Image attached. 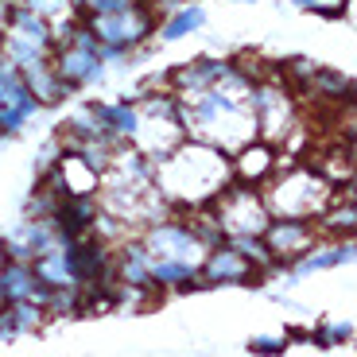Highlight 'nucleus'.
I'll return each instance as SVG.
<instances>
[{"mask_svg": "<svg viewBox=\"0 0 357 357\" xmlns=\"http://www.w3.org/2000/svg\"><path fill=\"white\" fill-rule=\"evenodd\" d=\"M82 24L93 31L98 43H113V47H125L128 51V47H136L140 39L152 36L155 16H152V4L148 0H132L121 12H86Z\"/></svg>", "mask_w": 357, "mask_h": 357, "instance_id": "obj_1", "label": "nucleus"}, {"mask_svg": "<svg viewBox=\"0 0 357 357\" xmlns=\"http://www.w3.org/2000/svg\"><path fill=\"white\" fill-rule=\"evenodd\" d=\"M198 272H202L206 284H260V280L268 276L264 268L249 264L233 245H214V249H206Z\"/></svg>", "mask_w": 357, "mask_h": 357, "instance_id": "obj_2", "label": "nucleus"}, {"mask_svg": "<svg viewBox=\"0 0 357 357\" xmlns=\"http://www.w3.org/2000/svg\"><path fill=\"white\" fill-rule=\"evenodd\" d=\"M51 66L66 89L89 86V82H98L105 74V63L98 59V51L82 47V43H59V51L51 54Z\"/></svg>", "mask_w": 357, "mask_h": 357, "instance_id": "obj_3", "label": "nucleus"}, {"mask_svg": "<svg viewBox=\"0 0 357 357\" xmlns=\"http://www.w3.org/2000/svg\"><path fill=\"white\" fill-rule=\"evenodd\" d=\"M144 249L152 252V257H175V260H187V264H202V257H206V245L198 241V233L190 225H178V222L155 225L148 233Z\"/></svg>", "mask_w": 357, "mask_h": 357, "instance_id": "obj_4", "label": "nucleus"}, {"mask_svg": "<svg viewBox=\"0 0 357 357\" xmlns=\"http://www.w3.org/2000/svg\"><path fill=\"white\" fill-rule=\"evenodd\" d=\"M264 245L272 249V257H295L299 249H311L314 241V229L303 222V218H276V222L264 225Z\"/></svg>", "mask_w": 357, "mask_h": 357, "instance_id": "obj_5", "label": "nucleus"}, {"mask_svg": "<svg viewBox=\"0 0 357 357\" xmlns=\"http://www.w3.org/2000/svg\"><path fill=\"white\" fill-rule=\"evenodd\" d=\"M24 86H27V93L39 101V105H59V101L70 93V89L59 82V74H54V66H51V59H43V63H31V66H24Z\"/></svg>", "mask_w": 357, "mask_h": 357, "instance_id": "obj_6", "label": "nucleus"}, {"mask_svg": "<svg viewBox=\"0 0 357 357\" xmlns=\"http://www.w3.org/2000/svg\"><path fill=\"white\" fill-rule=\"evenodd\" d=\"M113 276H121V284L136 287V291H148L152 284V252L144 249V245H128L121 252V260L113 264Z\"/></svg>", "mask_w": 357, "mask_h": 357, "instance_id": "obj_7", "label": "nucleus"}, {"mask_svg": "<svg viewBox=\"0 0 357 357\" xmlns=\"http://www.w3.org/2000/svg\"><path fill=\"white\" fill-rule=\"evenodd\" d=\"M89 113H93L98 128L109 136V140L140 132V109L136 105H89Z\"/></svg>", "mask_w": 357, "mask_h": 357, "instance_id": "obj_8", "label": "nucleus"}, {"mask_svg": "<svg viewBox=\"0 0 357 357\" xmlns=\"http://www.w3.org/2000/svg\"><path fill=\"white\" fill-rule=\"evenodd\" d=\"M4 27H12V31H20V36H27V39H36V43H43V47H54L51 20H43L39 12H31V8H24L20 0H12V4H8Z\"/></svg>", "mask_w": 357, "mask_h": 357, "instance_id": "obj_9", "label": "nucleus"}, {"mask_svg": "<svg viewBox=\"0 0 357 357\" xmlns=\"http://www.w3.org/2000/svg\"><path fill=\"white\" fill-rule=\"evenodd\" d=\"M202 24H206V8H202V4L171 8V16L163 20V27H160V36L171 43V39H183V36H190V31H198Z\"/></svg>", "mask_w": 357, "mask_h": 357, "instance_id": "obj_10", "label": "nucleus"}, {"mask_svg": "<svg viewBox=\"0 0 357 357\" xmlns=\"http://www.w3.org/2000/svg\"><path fill=\"white\" fill-rule=\"evenodd\" d=\"M354 260V241H338L334 249H319V252H307L299 264H295V276H311L319 268H334V264H349Z\"/></svg>", "mask_w": 357, "mask_h": 357, "instance_id": "obj_11", "label": "nucleus"}, {"mask_svg": "<svg viewBox=\"0 0 357 357\" xmlns=\"http://www.w3.org/2000/svg\"><path fill=\"white\" fill-rule=\"evenodd\" d=\"M272 163H276V152H272L268 144H249L241 152V160H237V167H241L245 183H257V178L272 175Z\"/></svg>", "mask_w": 357, "mask_h": 357, "instance_id": "obj_12", "label": "nucleus"}, {"mask_svg": "<svg viewBox=\"0 0 357 357\" xmlns=\"http://www.w3.org/2000/svg\"><path fill=\"white\" fill-rule=\"evenodd\" d=\"M311 86L314 93H326V98H354V82L346 74H331V70H314L311 74Z\"/></svg>", "mask_w": 357, "mask_h": 357, "instance_id": "obj_13", "label": "nucleus"}, {"mask_svg": "<svg viewBox=\"0 0 357 357\" xmlns=\"http://www.w3.org/2000/svg\"><path fill=\"white\" fill-rule=\"evenodd\" d=\"M12 307V319H16V334H27V331H39L43 326V307L36 299H20V303H8Z\"/></svg>", "mask_w": 357, "mask_h": 357, "instance_id": "obj_14", "label": "nucleus"}, {"mask_svg": "<svg viewBox=\"0 0 357 357\" xmlns=\"http://www.w3.org/2000/svg\"><path fill=\"white\" fill-rule=\"evenodd\" d=\"M349 334H354L349 322H334V326H322V334H314V342L319 346H334V342H349Z\"/></svg>", "mask_w": 357, "mask_h": 357, "instance_id": "obj_15", "label": "nucleus"}, {"mask_svg": "<svg viewBox=\"0 0 357 357\" xmlns=\"http://www.w3.org/2000/svg\"><path fill=\"white\" fill-rule=\"evenodd\" d=\"M20 4H24V8H31V12H39V16H43V20H51L54 12L70 8L66 0H20Z\"/></svg>", "mask_w": 357, "mask_h": 357, "instance_id": "obj_16", "label": "nucleus"}, {"mask_svg": "<svg viewBox=\"0 0 357 357\" xmlns=\"http://www.w3.org/2000/svg\"><path fill=\"white\" fill-rule=\"evenodd\" d=\"M349 0H307V8L319 12V16H342Z\"/></svg>", "mask_w": 357, "mask_h": 357, "instance_id": "obj_17", "label": "nucleus"}, {"mask_svg": "<svg viewBox=\"0 0 357 357\" xmlns=\"http://www.w3.org/2000/svg\"><path fill=\"white\" fill-rule=\"evenodd\" d=\"M331 222L338 225V229H346V237H349V233H354V206H338L331 214Z\"/></svg>", "mask_w": 357, "mask_h": 357, "instance_id": "obj_18", "label": "nucleus"}, {"mask_svg": "<svg viewBox=\"0 0 357 357\" xmlns=\"http://www.w3.org/2000/svg\"><path fill=\"white\" fill-rule=\"evenodd\" d=\"M249 346L257 349V354H280V349H287V342L284 338H252Z\"/></svg>", "mask_w": 357, "mask_h": 357, "instance_id": "obj_19", "label": "nucleus"}, {"mask_svg": "<svg viewBox=\"0 0 357 357\" xmlns=\"http://www.w3.org/2000/svg\"><path fill=\"white\" fill-rule=\"evenodd\" d=\"M0 338H16V319L8 303H0Z\"/></svg>", "mask_w": 357, "mask_h": 357, "instance_id": "obj_20", "label": "nucleus"}, {"mask_svg": "<svg viewBox=\"0 0 357 357\" xmlns=\"http://www.w3.org/2000/svg\"><path fill=\"white\" fill-rule=\"evenodd\" d=\"M291 4H295V8H307V0H291Z\"/></svg>", "mask_w": 357, "mask_h": 357, "instance_id": "obj_21", "label": "nucleus"}, {"mask_svg": "<svg viewBox=\"0 0 357 357\" xmlns=\"http://www.w3.org/2000/svg\"><path fill=\"white\" fill-rule=\"evenodd\" d=\"M8 4H12V0H0V8H8Z\"/></svg>", "mask_w": 357, "mask_h": 357, "instance_id": "obj_22", "label": "nucleus"}]
</instances>
